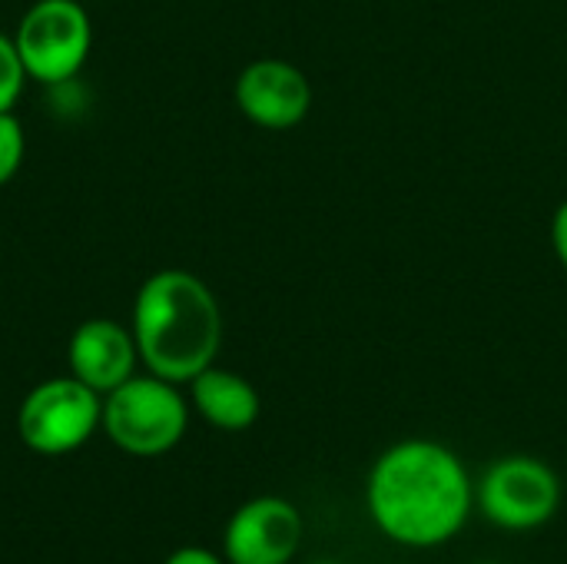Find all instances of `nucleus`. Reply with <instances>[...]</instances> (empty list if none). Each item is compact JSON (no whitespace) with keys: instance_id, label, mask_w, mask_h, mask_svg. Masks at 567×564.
<instances>
[{"instance_id":"nucleus-4","label":"nucleus","mask_w":567,"mask_h":564,"mask_svg":"<svg viewBox=\"0 0 567 564\" xmlns=\"http://www.w3.org/2000/svg\"><path fill=\"white\" fill-rule=\"evenodd\" d=\"M27 80L70 83L93 47V23L80 0H37L10 33Z\"/></svg>"},{"instance_id":"nucleus-7","label":"nucleus","mask_w":567,"mask_h":564,"mask_svg":"<svg viewBox=\"0 0 567 564\" xmlns=\"http://www.w3.org/2000/svg\"><path fill=\"white\" fill-rule=\"evenodd\" d=\"M236 106L262 130H292L309 116L312 83L296 63L262 57L236 76Z\"/></svg>"},{"instance_id":"nucleus-14","label":"nucleus","mask_w":567,"mask_h":564,"mask_svg":"<svg viewBox=\"0 0 567 564\" xmlns=\"http://www.w3.org/2000/svg\"><path fill=\"white\" fill-rule=\"evenodd\" d=\"M166 564H223L213 552H206V548H196V545H189V548H179V552H173Z\"/></svg>"},{"instance_id":"nucleus-2","label":"nucleus","mask_w":567,"mask_h":564,"mask_svg":"<svg viewBox=\"0 0 567 564\" xmlns=\"http://www.w3.org/2000/svg\"><path fill=\"white\" fill-rule=\"evenodd\" d=\"M140 362L166 382H193L216 362L223 312L213 289L186 269L153 273L136 299L130 322Z\"/></svg>"},{"instance_id":"nucleus-16","label":"nucleus","mask_w":567,"mask_h":564,"mask_svg":"<svg viewBox=\"0 0 567 564\" xmlns=\"http://www.w3.org/2000/svg\"><path fill=\"white\" fill-rule=\"evenodd\" d=\"M472 564H495V562H472Z\"/></svg>"},{"instance_id":"nucleus-5","label":"nucleus","mask_w":567,"mask_h":564,"mask_svg":"<svg viewBox=\"0 0 567 564\" xmlns=\"http://www.w3.org/2000/svg\"><path fill=\"white\" fill-rule=\"evenodd\" d=\"M103 422V399L76 376L47 379L27 392L17 412V432L40 455H66L80 449Z\"/></svg>"},{"instance_id":"nucleus-13","label":"nucleus","mask_w":567,"mask_h":564,"mask_svg":"<svg viewBox=\"0 0 567 564\" xmlns=\"http://www.w3.org/2000/svg\"><path fill=\"white\" fill-rule=\"evenodd\" d=\"M551 246H555L558 263L567 269V199L555 209V219H551Z\"/></svg>"},{"instance_id":"nucleus-11","label":"nucleus","mask_w":567,"mask_h":564,"mask_svg":"<svg viewBox=\"0 0 567 564\" xmlns=\"http://www.w3.org/2000/svg\"><path fill=\"white\" fill-rule=\"evenodd\" d=\"M27 70L17 57V47L7 33H0V113H10L23 93Z\"/></svg>"},{"instance_id":"nucleus-15","label":"nucleus","mask_w":567,"mask_h":564,"mask_svg":"<svg viewBox=\"0 0 567 564\" xmlns=\"http://www.w3.org/2000/svg\"><path fill=\"white\" fill-rule=\"evenodd\" d=\"M312 564H346V562H339V558H319V562H312Z\"/></svg>"},{"instance_id":"nucleus-1","label":"nucleus","mask_w":567,"mask_h":564,"mask_svg":"<svg viewBox=\"0 0 567 564\" xmlns=\"http://www.w3.org/2000/svg\"><path fill=\"white\" fill-rule=\"evenodd\" d=\"M365 502L385 539L409 548H432L465 529L475 492L452 449L432 439H405L372 465Z\"/></svg>"},{"instance_id":"nucleus-12","label":"nucleus","mask_w":567,"mask_h":564,"mask_svg":"<svg viewBox=\"0 0 567 564\" xmlns=\"http://www.w3.org/2000/svg\"><path fill=\"white\" fill-rule=\"evenodd\" d=\"M27 153V140H23V123L17 120V113H0V186L10 183L23 163Z\"/></svg>"},{"instance_id":"nucleus-6","label":"nucleus","mask_w":567,"mask_h":564,"mask_svg":"<svg viewBox=\"0 0 567 564\" xmlns=\"http://www.w3.org/2000/svg\"><path fill=\"white\" fill-rule=\"evenodd\" d=\"M475 499L492 525L505 532H532L555 519L561 505V482L542 459L505 455L488 465Z\"/></svg>"},{"instance_id":"nucleus-3","label":"nucleus","mask_w":567,"mask_h":564,"mask_svg":"<svg viewBox=\"0 0 567 564\" xmlns=\"http://www.w3.org/2000/svg\"><path fill=\"white\" fill-rule=\"evenodd\" d=\"M189 409L176 389L159 376H130L103 396V429L110 442L130 455H163L179 445Z\"/></svg>"},{"instance_id":"nucleus-10","label":"nucleus","mask_w":567,"mask_h":564,"mask_svg":"<svg viewBox=\"0 0 567 564\" xmlns=\"http://www.w3.org/2000/svg\"><path fill=\"white\" fill-rule=\"evenodd\" d=\"M189 392H193L196 412L223 432L249 429L262 409L259 392L249 379H243L239 372H229V369H216V366L203 369L189 382Z\"/></svg>"},{"instance_id":"nucleus-9","label":"nucleus","mask_w":567,"mask_h":564,"mask_svg":"<svg viewBox=\"0 0 567 564\" xmlns=\"http://www.w3.org/2000/svg\"><path fill=\"white\" fill-rule=\"evenodd\" d=\"M66 362L70 376H76L93 392L106 396L136 372L140 352L133 332L116 319H86L70 336Z\"/></svg>"},{"instance_id":"nucleus-8","label":"nucleus","mask_w":567,"mask_h":564,"mask_svg":"<svg viewBox=\"0 0 567 564\" xmlns=\"http://www.w3.org/2000/svg\"><path fill=\"white\" fill-rule=\"evenodd\" d=\"M302 545V515L292 502L262 495L246 502L226 525L229 564H289Z\"/></svg>"}]
</instances>
